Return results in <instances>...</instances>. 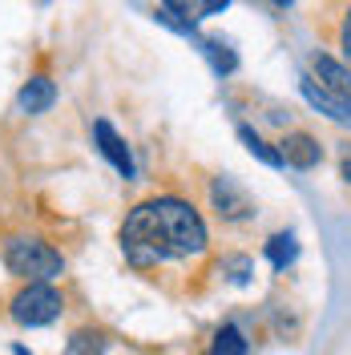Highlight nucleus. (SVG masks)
Here are the masks:
<instances>
[{"label": "nucleus", "instance_id": "obj_1", "mask_svg": "<svg viewBox=\"0 0 351 355\" xmlns=\"http://www.w3.org/2000/svg\"><path fill=\"white\" fill-rule=\"evenodd\" d=\"M121 250L137 270H150L166 259H190V254L206 250V222L190 202L150 198L126 214Z\"/></svg>", "mask_w": 351, "mask_h": 355}, {"label": "nucleus", "instance_id": "obj_2", "mask_svg": "<svg viewBox=\"0 0 351 355\" xmlns=\"http://www.w3.org/2000/svg\"><path fill=\"white\" fill-rule=\"evenodd\" d=\"M4 266L24 283H49L65 270V259L41 239H12L4 243Z\"/></svg>", "mask_w": 351, "mask_h": 355}, {"label": "nucleus", "instance_id": "obj_3", "mask_svg": "<svg viewBox=\"0 0 351 355\" xmlns=\"http://www.w3.org/2000/svg\"><path fill=\"white\" fill-rule=\"evenodd\" d=\"M61 311H65V299H61V291L49 287V283H28L24 291L12 295V319L21 327H44Z\"/></svg>", "mask_w": 351, "mask_h": 355}, {"label": "nucleus", "instance_id": "obj_4", "mask_svg": "<svg viewBox=\"0 0 351 355\" xmlns=\"http://www.w3.org/2000/svg\"><path fill=\"white\" fill-rule=\"evenodd\" d=\"M210 202H214L219 218H226V222H242V218H250V214H255L250 194L242 190L234 178H214V186H210Z\"/></svg>", "mask_w": 351, "mask_h": 355}, {"label": "nucleus", "instance_id": "obj_5", "mask_svg": "<svg viewBox=\"0 0 351 355\" xmlns=\"http://www.w3.org/2000/svg\"><path fill=\"white\" fill-rule=\"evenodd\" d=\"M93 137H97L101 154L113 162V170H117L121 178H133V154H130V146H126V137L113 130L105 117H101V121H93Z\"/></svg>", "mask_w": 351, "mask_h": 355}, {"label": "nucleus", "instance_id": "obj_6", "mask_svg": "<svg viewBox=\"0 0 351 355\" xmlns=\"http://www.w3.org/2000/svg\"><path fill=\"white\" fill-rule=\"evenodd\" d=\"M279 154H283V166H295V170H311V166H319V141L311 137V133H286L283 141H279Z\"/></svg>", "mask_w": 351, "mask_h": 355}, {"label": "nucleus", "instance_id": "obj_7", "mask_svg": "<svg viewBox=\"0 0 351 355\" xmlns=\"http://www.w3.org/2000/svg\"><path fill=\"white\" fill-rule=\"evenodd\" d=\"M299 89H303V97H307L315 110L327 113L331 121H351V97H331L327 89L315 85V77H303V81H299Z\"/></svg>", "mask_w": 351, "mask_h": 355}, {"label": "nucleus", "instance_id": "obj_8", "mask_svg": "<svg viewBox=\"0 0 351 355\" xmlns=\"http://www.w3.org/2000/svg\"><path fill=\"white\" fill-rule=\"evenodd\" d=\"M315 77H319V89H327L331 97H351V69L339 65L335 57L319 53L315 57Z\"/></svg>", "mask_w": 351, "mask_h": 355}, {"label": "nucleus", "instance_id": "obj_9", "mask_svg": "<svg viewBox=\"0 0 351 355\" xmlns=\"http://www.w3.org/2000/svg\"><path fill=\"white\" fill-rule=\"evenodd\" d=\"M53 101H57V85H53L49 77H33V81H24L21 97H17L21 113H44Z\"/></svg>", "mask_w": 351, "mask_h": 355}, {"label": "nucleus", "instance_id": "obj_10", "mask_svg": "<svg viewBox=\"0 0 351 355\" xmlns=\"http://www.w3.org/2000/svg\"><path fill=\"white\" fill-rule=\"evenodd\" d=\"M239 141H242V146H246V150H250L255 157H259L263 166H275V170L283 166V154H279L275 146H266V141H263V137H259L255 130H250V125H239Z\"/></svg>", "mask_w": 351, "mask_h": 355}, {"label": "nucleus", "instance_id": "obj_11", "mask_svg": "<svg viewBox=\"0 0 351 355\" xmlns=\"http://www.w3.org/2000/svg\"><path fill=\"white\" fill-rule=\"evenodd\" d=\"M295 254H299V243H295V234H275L271 243H266V259L275 270H283V266L295 263Z\"/></svg>", "mask_w": 351, "mask_h": 355}, {"label": "nucleus", "instance_id": "obj_12", "mask_svg": "<svg viewBox=\"0 0 351 355\" xmlns=\"http://www.w3.org/2000/svg\"><path fill=\"white\" fill-rule=\"evenodd\" d=\"M202 49H206L210 65L219 69V73H234V69H239V57H234V53H230V49H226L222 41H214V37H206V41H202Z\"/></svg>", "mask_w": 351, "mask_h": 355}, {"label": "nucleus", "instance_id": "obj_13", "mask_svg": "<svg viewBox=\"0 0 351 355\" xmlns=\"http://www.w3.org/2000/svg\"><path fill=\"white\" fill-rule=\"evenodd\" d=\"M105 352V339H101V331H77L73 339H69L65 355H101Z\"/></svg>", "mask_w": 351, "mask_h": 355}, {"label": "nucleus", "instance_id": "obj_14", "mask_svg": "<svg viewBox=\"0 0 351 355\" xmlns=\"http://www.w3.org/2000/svg\"><path fill=\"white\" fill-rule=\"evenodd\" d=\"M339 44H343V57H348V65H351V8H348V17H343V28H339Z\"/></svg>", "mask_w": 351, "mask_h": 355}, {"label": "nucleus", "instance_id": "obj_15", "mask_svg": "<svg viewBox=\"0 0 351 355\" xmlns=\"http://www.w3.org/2000/svg\"><path fill=\"white\" fill-rule=\"evenodd\" d=\"M226 4H230V0H202V12H198V17H214V12L226 8Z\"/></svg>", "mask_w": 351, "mask_h": 355}, {"label": "nucleus", "instance_id": "obj_16", "mask_svg": "<svg viewBox=\"0 0 351 355\" xmlns=\"http://www.w3.org/2000/svg\"><path fill=\"white\" fill-rule=\"evenodd\" d=\"M339 174H343V182H351V157H343V166H339Z\"/></svg>", "mask_w": 351, "mask_h": 355}, {"label": "nucleus", "instance_id": "obj_17", "mask_svg": "<svg viewBox=\"0 0 351 355\" xmlns=\"http://www.w3.org/2000/svg\"><path fill=\"white\" fill-rule=\"evenodd\" d=\"M12 355H28V352H24V347H21V343H17V347H12Z\"/></svg>", "mask_w": 351, "mask_h": 355}, {"label": "nucleus", "instance_id": "obj_18", "mask_svg": "<svg viewBox=\"0 0 351 355\" xmlns=\"http://www.w3.org/2000/svg\"><path fill=\"white\" fill-rule=\"evenodd\" d=\"M271 4H279V8H286V4H291V0H271Z\"/></svg>", "mask_w": 351, "mask_h": 355}, {"label": "nucleus", "instance_id": "obj_19", "mask_svg": "<svg viewBox=\"0 0 351 355\" xmlns=\"http://www.w3.org/2000/svg\"><path fill=\"white\" fill-rule=\"evenodd\" d=\"M206 355H219V352H214V347H210V352H206Z\"/></svg>", "mask_w": 351, "mask_h": 355}]
</instances>
